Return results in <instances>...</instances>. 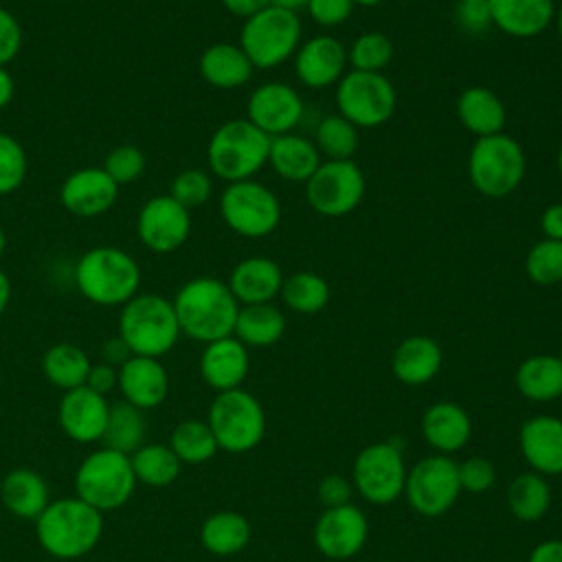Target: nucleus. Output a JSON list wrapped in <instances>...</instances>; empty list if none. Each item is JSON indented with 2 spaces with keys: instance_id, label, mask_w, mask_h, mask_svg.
<instances>
[{
  "instance_id": "nucleus-34",
  "label": "nucleus",
  "mask_w": 562,
  "mask_h": 562,
  "mask_svg": "<svg viewBox=\"0 0 562 562\" xmlns=\"http://www.w3.org/2000/svg\"><path fill=\"white\" fill-rule=\"evenodd\" d=\"M90 367L92 362L86 356V351L72 342H57L48 347L42 358L44 378L53 386L61 389L64 393L77 386H83L88 380Z\"/></svg>"
},
{
  "instance_id": "nucleus-43",
  "label": "nucleus",
  "mask_w": 562,
  "mask_h": 562,
  "mask_svg": "<svg viewBox=\"0 0 562 562\" xmlns=\"http://www.w3.org/2000/svg\"><path fill=\"white\" fill-rule=\"evenodd\" d=\"M525 272L538 285H553L562 281V241L540 239L525 257Z\"/></svg>"
},
{
  "instance_id": "nucleus-29",
  "label": "nucleus",
  "mask_w": 562,
  "mask_h": 562,
  "mask_svg": "<svg viewBox=\"0 0 562 562\" xmlns=\"http://www.w3.org/2000/svg\"><path fill=\"white\" fill-rule=\"evenodd\" d=\"M268 162L272 169L290 182H307L310 176L318 169L323 162L321 151L316 149L314 140L301 136V134H281L270 140V154Z\"/></svg>"
},
{
  "instance_id": "nucleus-60",
  "label": "nucleus",
  "mask_w": 562,
  "mask_h": 562,
  "mask_svg": "<svg viewBox=\"0 0 562 562\" xmlns=\"http://www.w3.org/2000/svg\"><path fill=\"white\" fill-rule=\"evenodd\" d=\"M553 22H555V31H558V35H560V40H562V2H560V7H555Z\"/></svg>"
},
{
  "instance_id": "nucleus-8",
  "label": "nucleus",
  "mask_w": 562,
  "mask_h": 562,
  "mask_svg": "<svg viewBox=\"0 0 562 562\" xmlns=\"http://www.w3.org/2000/svg\"><path fill=\"white\" fill-rule=\"evenodd\" d=\"M136 483L130 454L105 446L92 450L75 474L77 496L101 514L123 507L132 498Z\"/></svg>"
},
{
  "instance_id": "nucleus-2",
  "label": "nucleus",
  "mask_w": 562,
  "mask_h": 562,
  "mask_svg": "<svg viewBox=\"0 0 562 562\" xmlns=\"http://www.w3.org/2000/svg\"><path fill=\"white\" fill-rule=\"evenodd\" d=\"M35 536L46 553L77 560L90 553L103 536V514L77 494L57 498L35 518Z\"/></svg>"
},
{
  "instance_id": "nucleus-54",
  "label": "nucleus",
  "mask_w": 562,
  "mask_h": 562,
  "mask_svg": "<svg viewBox=\"0 0 562 562\" xmlns=\"http://www.w3.org/2000/svg\"><path fill=\"white\" fill-rule=\"evenodd\" d=\"M101 356H103V362H108V364H112V367L119 369L125 360L132 358V351H130V347L123 342V338L116 334V336H112V338H108V340L103 342Z\"/></svg>"
},
{
  "instance_id": "nucleus-18",
  "label": "nucleus",
  "mask_w": 562,
  "mask_h": 562,
  "mask_svg": "<svg viewBox=\"0 0 562 562\" xmlns=\"http://www.w3.org/2000/svg\"><path fill=\"white\" fill-rule=\"evenodd\" d=\"M119 195V184L103 167H81L72 171L59 189L61 206L75 217H97L105 213Z\"/></svg>"
},
{
  "instance_id": "nucleus-63",
  "label": "nucleus",
  "mask_w": 562,
  "mask_h": 562,
  "mask_svg": "<svg viewBox=\"0 0 562 562\" xmlns=\"http://www.w3.org/2000/svg\"><path fill=\"white\" fill-rule=\"evenodd\" d=\"M558 171L562 173V145H560V149H558Z\"/></svg>"
},
{
  "instance_id": "nucleus-14",
  "label": "nucleus",
  "mask_w": 562,
  "mask_h": 562,
  "mask_svg": "<svg viewBox=\"0 0 562 562\" xmlns=\"http://www.w3.org/2000/svg\"><path fill=\"white\" fill-rule=\"evenodd\" d=\"M353 481L360 494L375 503L386 505L404 492L406 470L400 450L393 443L367 446L353 463Z\"/></svg>"
},
{
  "instance_id": "nucleus-32",
  "label": "nucleus",
  "mask_w": 562,
  "mask_h": 562,
  "mask_svg": "<svg viewBox=\"0 0 562 562\" xmlns=\"http://www.w3.org/2000/svg\"><path fill=\"white\" fill-rule=\"evenodd\" d=\"M285 331V318L272 303L241 305L237 312L233 336L246 347H270Z\"/></svg>"
},
{
  "instance_id": "nucleus-30",
  "label": "nucleus",
  "mask_w": 562,
  "mask_h": 562,
  "mask_svg": "<svg viewBox=\"0 0 562 562\" xmlns=\"http://www.w3.org/2000/svg\"><path fill=\"white\" fill-rule=\"evenodd\" d=\"M441 369V349L428 336H411L393 353V373L404 384H426Z\"/></svg>"
},
{
  "instance_id": "nucleus-21",
  "label": "nucleus",
  "mask_w": 562,
  "mask_h": 562,
  "mask_svg": "<svg viewBox=\"0 0 562 562\" xmlns=\"http://www.w3.org/2000/svg\"><path fill=\"white\" fill-rule=\"evenodd\" d=\"M119 391L123 400L140 411L156 408L169 391V375L160 358L132 356L119 367Z\"/></svg>"
},
{
  "instance_id": "nucleus-13",
  "label": "nucleus",
  "mask_w": 562,
  "mask_h": 562,
  "mask_svg": "<svg viewBox=\"0 0 562 562\" xmlns=\"http://www.w3.org/2000/svg\"><path fill=\"white\" fill-rule=\"evenodd\" d=\"M461 490L459 465L448 457H426L408 474L404 483L411 507L422 516H441L452 507Z\"/></svg>"
},
{
  "instance_id": "nucleus-10",
  "label": "nucleus",
  "mask_w": 562,
  "mask_h": 562,
  "mask_svg": "<svg viewBox=\"0 0 562 562\" xmlns=\"http://www.w3.org/2000/svg\"><path fill=\"white\" fill-rule=\"evenodd\" d=\"M220 215L233 233L248 239H261L277 231L281 222V202L272 189L252 178L228 182L220 195Z\"/></svg>"
},
{
  "instance_id": "nucleus-23",
  "label": "nucleus",
  "mask_w": 562,
  "mask_h": 562,
  "mask_svg": "<svg viewBox=\"0 0 562 562\" xmlns=\"http://www.w3.org/2000/svg\"><path fill=\"white\" fill-rule=\"evenodd\" d=\"M202 380L217 393L239 389L248 373V351L246 345L235 336H226L213 342H206L200 356Z\"/></svg>"
},
{
  "instance_id": "nucleus-52",
  "label": "nucleus",
  "mask_w": 562,
  "mask_h": 562,
  "mask_svg": "<svg viewBox=\"0 0 562 562\" xmlns=\"http://www.w3.org/2000/svg\"><path fill=\"white\" fill-rule=\"evenodd\" d=\"M351 496V490H349V483L338 476V474H329L321 481L318 485V498L327 505V507H338V505H345Z\"/></svg>"
},
{
  "instance_id": "nucleus-9",
  "label": "nucleus",
  "mask_w": 562,
  "mask_h": 562,
  "mask_svg": "<svg viewBox=\"0 0 562 562\" xmlns=\"http://www.w3.org/2000/svg\"><path fill=\"white\" fill-rule=\"evenodd\" d=\"M336 108L358 130H371L395 114L397 92L384 72L349 70L336 83Z\"/></svg>"
},
{
  "instance_id": "nucleus-48",
  "label": "nucleus",
  "mask_w": 562,
  "mask_h": 562,
  "mask_svg": "<svg viewBox=\"0 0 562 562\" xmlns=\"http://www.w3.org/2000/svg\"><path fill=\"white\" fill-rule=\"evenodd\" d=\"M353 0H307L305 11L318 26H338L353 13Z\"/></svg>"
},
{
  "instance_id": "nucleus-36",
  "label": "nucleus",
  "mask_w": 562,
  "mask_h": 562,
  "mask_svg": "<svg viewBox=\"0 0 562 562\" xmlns=\"http://www.w3.org/2000/svg\"><path fill=\"white\" fill-rule=\"evenodd\" d=\"M204 549L215 555H233L241 551L250 540V525L237 512H215L200 529Z\"/></svg>"
},
{
  "instance_id": "nucleus-39",
  "label": "nucleus",
  "mask_w": 562,
  "mask_h": 562,
  "mask_svg": "<svg viewBox=\"0 0 562 562\" xmlns=\"http://www.w3.org/2000/svg\"><path fill=\"white\" fill-rule=\"evenodd\" d=\"M507 503L516 518L538 520L544 516L551 503V492L547 481L536 472H525L516 476L507 490Z\"/></svg>"
},
{
  "instance_id": "nucleus-59",
  "label": "nucleus",
  "mask_w": 562,
  "mask_h": 562,
  "mask_svg": "<svg viewBox=\"0 0 562 562\" xmlns=\"http://www.w3.org/2000/svg\"><path fill=\"white\" fill-rule=\"evenodd\" d=\"M270 4H274V7H281V9H288V11H294V13H299L301 9H305L307 0H270Z\"/></svg>"
},
{
  "instance_id": "nucleus-28",
  "label": "nucleus",
  "mask_w": 562,
  "mask_h": 562,
  "mask_svg": "<svg viewBox=\"0 0 562 562\" xmlns=\"http://www.w3.org/2000/svg\"><path fill=\"white\" fill-rule=\"evenodd\" d=\"M457 116L461 125L476 138L501 134L507 121L501 97L485 86H470L459 94Z\"/></svg>"
},
{
  "instance_id": "nucleus-49",
  "label": "nucleus",
  "mask_w": 562,
  "mask_h": 562,
  "mask_svg": "<svg viewBox=\"0 0 562 562\" xmlns=\"http://www.w3.org/2000/svg\"><path fill=\"white\" fill-rule=\"evenodd\" d=\"M459 483L468 492H485L494 483V468L483 457H472L459 465Z\"/></svg>"
},
{
  "instance_id": "nucleus-19",
  "label": "nucleus",
  "mask_w": 562,
  "mask_h": 562,
  "mask_svg": "<svg viewBox=\"0 0 562 562\" xmlns=\"http://www.w3.org/2000/svg\"><path fill=\"white\" fill-rule=\"evenodd\" d=\"M367 540V518L364 514L345 503L338 507H327L314 529V542L318 551L331 560H345L356 555Z\"/></svg>"
},
{
  "instance_id": "nucleus-22",
  "label": "nucleus",
  "mask_w": 562,
  "mask_h": 562,
  "mask_svg": "<svg viewBox=\"0 0 562 562\" xmlns=\"http://www.w3.org/2000/svg\"><path fill=\"white\" fill-rule=\"evenodd\" d=\"M492 26L501 33L529 40L544 33L553 22V0H487Z\"/></svg>"
},
{
  "instance_id": "nucleus-26",
  "label": "nucleus",
  "mask_w": 562,
  "mask_h": 562,
  "mask_svg": "<svg viewBox=\"0 0 562 562\" xmlns=\"http://www.w3.org/2000/svg\"><path fill=\"white\" fill-rule=\"evenodd\" d=\"M198 68L202 79L220 90L241 88L250 81L255 70L241 46L233 42H215L204 48Z\"/></svg>"
},
{
  "instance_id": "nucleus-37",
  "label": "nucleus",
  "mask_w": 562,
  "mask_h": 562,
  "mask_svg": "<svg viewBox=\"0 0 562 562\" xmlns=\"http://www.w3.org/2000/svg\"><path fill=\"white\" fill-rule=\"evenodd\" d=\"M136 481L149 487H165L180 474V459L165 443H143L130 454Z\"/></svg>"
},
{
  "instance_id": "nucleus-25",
  "label": "nucleus",
  "mask_w": 562,
  "mask_h": 562,
  "mask_svg": "<svg viewBox=\"0 0 562 562\" xmlns=\"http://www.w3.org/2000/svg\"><path fill=\"white\" fill-rule=\"evenodd\" d=\"M520 448L527 463L542 474L562 472V422L540 415L522 424Z\"/></svg>"
},
{
  "instance_id": "nucleus-38",
  "label": "nucleus",
  "mask_w": 562,
  "mask_h": 562,
  "mask_svg": "<svg viewBox=\"0 0 562 562\" xmlns=\"http://www.w3.org/2000/svg\"><path fill=\"white\" fill-rule=\"evenodd\" d=\"M279 294L292 312L316 314L329 301V283L318 272L299 270L290 277H283Z\"/></svg>"
},
{
  "instance_id": "nucleus-16",
  "label": "nucleus",
  "mask_w": 562,
  "mask_h": 562,
  "mask_svg": "<svg viewBox=\"0 0 562 562\" xmlns=\"http://www.w3.org/2000/svg\"><path fill=\"white\" fill-rule=\"evenodd\" d=\"M303 112L301 94L281 81L257 86L246 101V119L270 138L290 134L301 123Z\"/></svg>"
},
{
  "instance_id": "nucleus-6",
  "label": "nucleus",
  "mask_w": 562,
  "mask_h": 562,
  "mask_svg": "<svg viewBox=\"0 0 562 562\" xmlns=\"http://www.w3.org/2000/svg\"><path fill=\"white\" fill-rule=\"evenodd\" d=\"M299 13L268 4L259 13L244 20L239 31V46L250 59L252 68L270 70L294 57L301 46Z\"/></svg>"
},
{
  "instance_id": "nucleus-33",
  "label": "nucleus",
  "mask_w": 562,
  "mask_h": 562,
  "mask_svg": "<svg viewBox=\"0 0 562 562\" xmlns=\"http://www.w3.org/2000/svg\"><path fill=\"white\" fill-rule=\"evenodd\" d=\"M518 391L533 402H549L562 395V362L558 356H529L516 371Z\"/></svg>"
},
{
  "instance_id": "nucleus-53",
  "label": "nucleus",
  "mask_w": 562,
  "mask_h": 562,
  "mask_svg": "<svg viewBox=\"0 0 562 562\" xmlns=\"http://www.w3.org/2000/svg\"><path fill=\"white\" fill-rule=\"evenodd\" d=\"M540 231H542L544 239L562 241V202H553L542 211Z\"/></svg>"
},
{
  "instance_id": "nucleus-11",
  "label": "nucleus",
  "mask_w": 562,
  "mask_h": 562,
  "mask_svg": "<svg viewBox=\"0 0 562 562\" xmlns=\"http://www.w3.org/2000/svg\"><path fill=\"white\" fill-rule=\"evenodd\" d=\"M217 448L228 452H246L255 448L266 430L261 404L244 389L217 393L209 408V419Z\"/></svg>"
},
{
  "instance_id": "nucleus-40",
  "label": "nucleus",
  "mask_w": 562,
  "mask_h": 562,
  "mask_svg": "<svg viewBox=\"0 0 562 562\" xmlns=\"http://www.w3.org/2000/svg\"><path fill=\"white\" fill-rule=\"evenodd\" d=\"M169 448L176 452L180 463H204L215 454L217 441L206 422L184 419L173 428Z\"/></svg>"
},
{
  "instance_id": "nucleus-5",
  "label": "nucleus",
  "mask_w": 562,
  "mask_h": 562,
  "mask_svg": "<svg viewBox=\"0 0 562 562\" xmlns=\"http://www.w3.org/2000/svg\"><path fill=\"white\" fill-rule=\"evenodd\" d=\"M270 140L248 119H231L211 134L206 162L226 182L250 180L268 162Z\"/></svg>"
},
{
  "instance_id": "nucleus-45",
  "label": "nucleus",
  "mask_w": 562,
  "mask_h": 562,
  "mask_svg": "<svg viewBox=\"0 0 562 562\" xmlns=\"http://www.w3.org/2000/svg\"><path fill=\"white\" fill-rule=\"evenodd\" d=\"M211 193H213L211 176L202 169H182L171 180V187H169V195L189 211L206 204Z\"/></svg>"
},
{
  "instance_id": "nucleus-57",
  "label": "nucleus",
  "mask_w": 562,
  "mask_h": 562,
  "mask_svg": "<svg viewBox=\"0 0 562 562\" xmlns=\"http://www.w3.org/2000/svg\"><path fill=\"white\" fill-rule=\"evenodd\" d=\"M13 92H15L13 77H11V72L4 66H0V110L11 103Z\"/></svg>"
},
{
  "instance_id": "nucleus-27",
  "label": "nucleus",
  "mask_w": 562,
  "mask_h": 562,
  "mask_svg": "<svg viewBox=\"0 0 562 562\" xmlns=\"http://www.w3.org/2000/svg\"><path fill=\"white\" fill-rule=\"evenodd\" d=\"M0 501L9 514L35 520L50 503L48 485L40 472L31 468H15L7 472L0 483Z\"/></svg>"
},
{
  "instance_id": "nucleus-58",
  "label": "nucleus",
  "mask_w": 562,
  "mask_h": 562,
  "mask_svg": "<svg viewBox=\"0 0 562 562\" xmlns=\"http://www.w3.org/2000/svg\"><path fill=\"white\" fill-rule=\"evenodd\" d=\"M9 301H11V281H9V277L0 270V316H2L4 310L9 307Z\"/></svg>"
},
{
  "instance_id": "nucleus-24",
  "label": "nucleus",
  "mask_w": 562,
  "mask_h": 562,
  "mask_svg": "<svg viewBox=\"0 0 562 562\" xmlns=\"http://www.w3.org/2000/svg\"><path fill=\"white\" fill-rule=\"evenodd\" d=\"M283 270L270 257H246L241 259L231 277L228 288L237 303L255 305V303H272V299L281 292Z\"/></svg>"
},
{
  "instance_id": "nucleus-41",
  "label": "nucleus",
  "mask_w": 562,
  "mask_h": 562,
  "mask_svg": "<svg viewBox=\"0 0 562 562\" xmlns=\"http://www.w3.org/2000/svg\"><path fill=\"white\" fill-rule=\"evenodd\" d=\"M358 143V127L340 114H329L316 125L314 145L327 160H351Z\"/></svg>"
},
{
  "instance_id": "nucleus-50",
  "label": "nucleus",
  "mask_w": 562,
  "mask_h": 562,
  "mask_svg": "<svg viewBox=\"0 0 562 562\" xmlns=\"http://www.w3.org/2000/svg\"><path fill=\"white\" fill-rule=\"evenodd\" d=\"M20 48H22V26L9 9L0 7V66L7 68V64L18 57Z\"/></svg>"
},
{
  "instance_id": "nucleus-35",
  "label": "nucleus",
  "mask_w": 562,
  "mask_h": 562,
  "mask_svg": "<svg viewBox=\"0 0 562 562\" xmlns=\"http://www.w3.org/2000/svg\"><path fill=\"white\" fill-rule=\"evenodd\" d=\"M145 432H147L145 411L132 406L125 400L110 404L108 424L101 437L105 448H112L123 454H132L143 446Z\"/></svg>"
},
{
  "instance_id": "nucleus-64",
  "label": "nucleus",
  "mask_w": 562,
  "mask_h": 562,
  "mask_svg": "<svg viewBox=\"0 0 562 562\" xmlns=\"http://www.w3.org/2000/svg\"><path fill=\"white\" fill-rule=\"evenodd\" d=\"M558 358H560V362H562V349H560V356H558Z\"/></svg>"
},
{
  "instance_id": "nucleus-4",
  "label": "nucleus",
  "mask_w": 562,
  "mask_h": 562,
  "mask_svg": "<svg viewBox=\"0 0 562 562\" xmlns=\"http://www.w3.org/2000/svg\"><path fill=\"white\" fill-rule=\"evenodd\" d=\"M180 334L173 303L160 294L140 292L121 305L119 336L132 356L160 358L173 349Z\"/></svg>"
},
{
  "instance_id": "nucleus-42",
  "label": "nucleus",
  "mask_w": 562,
  "mask_h": 562,
  "mask_svg": "<svg viewBox=\"0 0 562 562\" xmlns=\"http://www.w3.org/2000/svg\"><path fill=\"white\" fill-rule=\"evenodd\" d=\"M393 42L389 35L378 31H367L353 40V44L347 50V61L351 70L362 72H382L391 59H393Z\"/></svg>"
},
{
  "instance_id": "nucleus-56",
  "label": "nucleus",
  "mask_w": 562,
  "mask_h": 562,
  "mask_svg": "<svg viewBox=\"0 0 562 562\" xmlns=\"http://www.w3.org/2000/svg\"><path fill=\"white\" fill-rule=\"evenodd\" d=\"M529 562H562V540H547L540 542L531 555Z\"/></svg>"
},
{
  "instance_id": "nucleus-55",
  "label": "nucleus",
  "mask_w": 562,
  "mask_h": 562,
  "mask_svg": "<svg viewBox=\"0 0 562 562\" xmlns=\"http://www.w3.org/2000/svg\"><path fill=\"white\" fill-rule=\"evenodd\" d=\"M220 2L228 13L244 18V20L259 13L261 9H266L270 4V0H220Z\"/></svg>"
},
{
  "instance_id": "nucleus-1",
  "label": "nucleus",
  "mask_w": 562,
  "mask_h": 562,
  "mask_svg": "<svg viewBox=\"0 0 562 562\" xmlns=\"http://www.w3.org/2000/svg\"><path fill=\"white\" fill-rule=\"evenodd\" d=\"M171 303L184 336L200 342L233 336L239 303L228 283L213 277H195L180 285Z\"/></svg>"
},
{
  "instance_id": "nucleus-31",
  "label": "nucleus",
  "mask_w": 562,
  "mask_h": 562,
  "mask_svg": "<svg viewBox=\"0 0 562 562\" xmlns=\"http://www.w3.org/2000/svg\"><path fill=\"white\" fill-rule=\"evenodd\" d=\"M422 430L430 446L441 452H454L470 439V417L459 404L437 402L424 413Z\"/></svg>"
},
{
  "instance_id": "nucleus-46",
  "label": "nucleus",
  "mask_w": 562,
  "mask_h": 562,
  "mask_svg": "<svg viewBox=\"0 0 562 562\" xmlns=\"http://www.w3.org/2000/svg\"><path fill=\"white\" fill-rule=\"evenodd\" d=\"M103 169L119 187L130 184L143 176L145 154L136 145H119L105 156Z\"/></svg>"
},
{
  "instance_id": "nucleus-47",
  "label": "nucleus",
  "mask_w": 562,
  "mask_h": 562,
  "mask_svg": "<svg viewBox=\"0 0 562 562\" xmlns=\"http://www.w3.org/2000/svg\"><path fill=\"white\" fill-rule=\"evenodd\" d=\"M454 20L470 35H479L487 31L492 26V13H490L487 0H457Z\"/></svg>"
},
{
  "instance_id": "nucleus-44",
  "label": "nucleus",
  "mask_w": 562,
  "mask_h": 562,
  "mask_svg": "<svg viewBox=\"0 0 562 562\" xmlns=\"http://www.w3.org/2000/svg\"><path fill=\"white\" fill-rule=\"evenodd\" d=\"M29 160L22 143L7 134L0 132V195H9L18 191L26 178Z\"/></svg>"
},
{
  "instance_id": "nucleus-51",
  "label": "nucleus",
  "mask_w": 562,
  "mask_h": 562,
  "mask_svg": "<svg viewBox=\"0 0 562 562\" xmlns=\"http://www.w3.org/2000/svg\"><path fill=\"white\" fill-rule=\"evenodd\" d=\"M86 386L92 389L99 395H108L110 391L119 389V369L103 362V360L92 364L90 373H88V380H86Z\"/></svg>"
},
{
  "instance_id": "nucleus-3",
  "label": "nucleus",
  "mask_w": 562,
  "mask_h": 562,
  "mask_svg": "<svg viewBox=\"0 0 562 562\" xmlns=\"http://www.w3.org/2000/svg\"><path fill=\"white\" fill-rule=\"evenodd\" d=\"M75 285L94 305H125L140 288V266L123 248L94 246L75 266Z\"/></svg>"
},
{
  "instance_id": "nucleus-20",
  "label": "nucleus",
  "mask_w": 562,
  "mask_h": 562,
  "mask_svg": "<svg viewBox=\"0 0 562 562\" xmlns=\"http://www.w3.org/2000/svg\"><path fill=\"white\" fill-rule=\"evenodd\" d=\"M108 413L110 402L105 400V395H99L83 384L64 393L57 408V419L61 430L72 441L92 443L101 441L108 424Z\"/></svg>"
},
{
  "instance_id": "nucleus-7",
  "label": "nucleus",
  "mask_w": 562,
  "mask_h": 562,
  "mask_svg": "<svg viewBox=\"0 0 562 562\" xmlns=\"http://www.w3.org/2000/svg\"><path fill=\"white\" fill-rule=\"evenodd\" d=\"M527 160L520 143L507 134L476 138L468 154V178L485 198L514 193L525 178Z\"/></svg>"
},
{
  "instance_id": "nucleus-12",
  "label": "nucleus",
  "mask_w": 562,
  "mask_h": 562,
  "mask_svg": "<svg viewBox=\"0 0 562 562\" xmlns=\"http://www.w3.org/2000/svg\"><path fill=\"white\" fill-rule=\"evenodd\" d=\"M362 198L364 173L353 160H323L305 182V200L323 217L349 215Z\"/></svg>"
},
{
  "instance_id": "nucleus-61",
  "label": "nucleus",
  "mask_w": 562,
  "mask_h": 562,
  "mask_svg": "<svg viewBox=\"0 0 562 562\" xmlns=\"http://www.w3.org/2000/svg\"><path fill=\"white\" fill-rule=\"evenodd\" d=\"M382 2L384 0H353V4H360V7H378Z\"/></svg>"
},
{
  "instance_id": "nucleus-17",
  "label": "nucleus",
  "mask_w": 562,
  "mask_h": 562,
  "mask_svg": "<svg viewBox=\"0 0 562 562\" xmlns=\"http://www.w3.org/2000/svg\"><path fill=\"white\" fill-rule=\"evenodd\" d=\"M347 66V48L338 37L327 33L301 42L294 53V75L312 90L336 86Z\"/></svg>"
},
{
  "instance_id": "nucleus-62",
  "label": "nucleus",
  "mask_w": 562,
  "mask_h": 562,
  "mask_svg": "<svg viewBox=\"0 0 562 562\" xmlns=\"http://www.w3.org/2000/svg\"><path fill=\"white\" fill-rule=\"evenodd\" d=\"M4 248H7V237H4V231L0 226V257L4 255Z\"/></svg>"
},
{
  "instance_id": "nucleus-15",
  "label": "nucleus",
  "mask_w": 562,
  "mask_h": 562,
  "mask_svg": "<svg viewBox=\"0 0 562 562\" xmlns=\"http://www.w3.org/2000/svg\"><path fill=\"white\" fill-rule=\"evenodd\" d=\"M136 233L143 246L156 255L178 250L191 233V215L169 193L149 198L136 217Z\"/></svg>"
}]
</instances>
